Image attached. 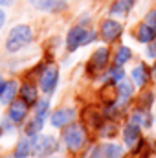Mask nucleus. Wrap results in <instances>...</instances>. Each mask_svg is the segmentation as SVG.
<instances>
[{"instance_id": "obj_14", "label": "nucleus", "mask_w": 156, "mask_h": 158, "mask_svg": "<svg viewBox=\"0 0 156 158\" xmlns=\"http://www.w3.org/2000/svg\"><path fill=\"white\" fill-rule=\"evenodd\" d=\"M132 79H134V83H136L138 86H143V85L149 81V70H147V66H145V64L136 66V68L132 70Z\"/></svg>"}, {"instance_id": "obj_3", "label": "nucleus", "mask_w": 156, "mask_h": 158, "mask_svg": "<svg viewBox=\"0 0 156 158\" xmlns=\"http://www.w3.org/2000/svg\"><path fill=\"white\" fill-rule=\"evenodd\" d=\"M94 33L92 31H88V30H84V28H81V26H76V28H72L70 31H68V35H66V46H68V50L70 52H76L79 46H84V44H88L90 40H94Z\"/></svg>"}, {"instance_id": "obj_9", "label": "nucleus", "mask_w": 156, "mask_h": 158, "mask_svg": "<svg viewBox=\"0 0 156 158\" xmlns=\"http://www.w3.org/2000/svg\"><path fill=\"white\" fill-rule=\"evenodd\" d=\"M76 116V112L72 109H61V110H55L51 114V125L53 127H64L66 123H70Z\"/></svg>"}, {"instance_id": "obj_7", "label": "nucleus", "mask_w": 156, "mask_h": 158, "mask_svg": "<svg viewBox=\"0 0 156 158\" xmlns=\"http://www.w3.org/2000/svg\"><path fill=\"white\" fill-rule=\"evenodd\" d=\"M121 31H123V28H121V24L116 22V20H105L103 24H101V37L105 40H116L119 35H121Z\"/></svg>"}, {"instance_id": "obj_8", "label": "nucleus", "mask_w": 156, "mask_h": 158, "mask_svg": "<svg viewBox=\"0 0 156 158\" xmlns=\"http://www.w3.org/2000/svg\"><path fill=\"white\" fill-rule=\"evenodd\" d=\"M37 9L42 11H63L66 9V2L64 0H30Z\"/></svg>"}, {"instance_id": "obj_20", "label": "nucleus", "mask_w": 156, "mask_h": 158, "mask_svg": "<svg viewBox=\"0 0 156 158\" xmlns=\"http://www.w3.org/2000/svg\"><path fill=\"white\" fill-rule=\"evenodd\" d=\"M129 59H130V50H129L127 46H121V48L117 50V53H116V66L125 64Z\"/></svg>"}, {"instance_id": "obj_11", "label": "nucleus", "mask_w": 156, "mask_h": 158, "mask_svg": "<svg viewBox=\"0 0 156 158\" xmlns=\"http://www.w3.org/2000/svg\"><path fill=\"white\" fill-rule=\"evenodd\" d=\"M26 110H28V103L24 99H18V101H11V107H9V118L13 121H22L26 116Z\"/></svg>"}, {"instance_id": "obj_19", "label": "nucleus", "mask_w": 156, "mask_h": 158, "mask_svg": "<svg viewBox=\"0 0 156 158\" xmlns=\"http://www.w3.org/2000/svg\"><path fill=\"white\" fill-rule=\"evenodd\" d=\"M117 94H119V98H121L123 101H127V99L132 96V85H130L125 77L121 79V81H117Z\"/></svg>"}, {"instance_id": "obj_25", "label": "nucleus", "mask_w": 156, "mask_h": 158, "mask_svg": "<svg viewBox=\"0 0 156 158\" xmlns=\"http://www.w3.org/2000/svg\"><path fill=\"white\" fill-rule=\"evenodd\" d=\"M11 2H13V0H0L2 6H7V4H11Z\"/></svg>"}, {"instance_id": "obj_1", "label": "nucleus", "mask_w": 156, "mask_h": 158, "mask_svg": "<svg viewBox=\"0 0 156 158\" xmlns=\"http://www.w3.org/2000/svg\"><path fill=\"white\" fill-rule=\"evenodd\" d=\"M33 39V33H31V28L26 26V24H20V26H15L6 40V48L7 52H18L20 48H24L26 44H30Z\"/></svg>"}, {"instance_id": "obj_18", "label": "nucleus", "mask_w": 156, "mask_h": 158, "mask_svg": "<svg viewBox=\"0 0 156 158\" xmlns=\"http://www.w3.org/2000/svg\"><path fill=\"white\" fill-rule=\"evenodd\" d=\"M138 40L140 42H151V40L154 39V28L153 26H149V24H142L140 28H138Z\"/></svg>"}, {"instance_id": "obj_10", "label": "nucleus", "mask_w": 156, "mask_h": 158, "mask_svg": "<svg viewBox=\"0 0 156 158\" xmlns=\"http://www.w3.org/2000/svg\"><path fill=\"white\" fill-rule=\"evenodd\" d=\"M33 147H35V138H24L17 143L15 147V158H26L33 153Z\"/></svg>"}, {"instance_id": "obj_24", "label": "nucleus", "mask_w": 156, "mask_h": 158, "mask_svg": "<svg viewBox=\"0 0 156 158\" xmlns=\"http://www.w3.org/2000/svg\"><path fill=\"white\" fill-rule=\"evenodd\" d=\"M4 22H6V15H4V11L0 9V28L4 26Z\"/></svg>"}, {"instance_id": "obj_6", "label": "nucleus", "mask_w": 156, "mask_h": 158, "mask_svg": "<svg viewBox=\"0 0 156 158\" xmlns=\"http://www.w3.org/2000/svg\"><path fill=\"white\" fill-rule=\"evenodd\" d=\"M57 143L51 136H44V138H35V147H33V153L37 156H46V155H51V151H55Z\"/></svg>"}, {"instance_id": "obj_13", "label": "nucleus", "mask_w": 156, "mask_h": 158, "mask_svg": "<svg viewBox=\"0 0 156 158\" xmlns=\"http://www.w3.org/2000/svg\"><path fill=\"white\" fill-rule=\"evenodd\" d=\"M107 61H109V52L107 48H99L92 57H90V68L92 70H101L107 66Z\"/></svg>"}, {"instance_id": "obj_21", "label": "nucleus", "mask_w": 156, "mask_h": 158, "mask_svg": "<svg viewBox=\"0 0 156 158\" xmlns=\"http://www.w3.org/2000/svg\"><path fill=\"white\" fill-rule=\"evenodd\" d=\"M46 110H48V101H39L37 103V119H42L44 121Z\"/></svg>"}, {"instance_id": "obj_28", "label": "nucleus", "mask_w": 156, "mask_h": 158, "mask_svg": "<svg viewBox=\"0 0 156 158\" xmlns=\"http://www.w3.org/2000/svg\"><path fill=\"white\" fill-rule=\"evenodd\" d=\"M0 134H2V129H0Z\"/></svg>"}, {"instance_id": "obj_17", "label": "nucleus", "mask_w": 156, "mask_h": 158, "mask_svg": "<svg viewBox=\"0 0 156 158\" xmlns=\"http://www.w3.org/2000/svg\"><path fill=\"white\" fill-rule=\"evenodd\" d=\"M20 96H22V99H24L28 105L37 103V88L31 86V85H24V86L20 88Z\"/></svg>"}, {"instance_id": "obj_27", "label": "nucleus", "mask_w": 156, "mask_h": 158, "mask_svg": "<svg viewBox=\"0 0 156 158\" xmlns=\"http://www.w3.org/2000/svg\"><path fill=\"white\" fill-rule=\"evenodd\" d=\"M50 158H61V156H50Z\"/></svg>"}, {"instance_id": "obj_15", "label": "nucleus", "mask_w": 156, "mask_h": 158, "mask_svg": "<svg viewBox=\"0 0 156 158\" xmlns=\"http://www.w3.org/2000/svg\"><path fill=\"white\" fill-rule=\"evenodd\" d=\"M15 94H17V83H15V81H9L7 85H4V90H2V94H0V101H2L4 105H7V103L13 101Z\"/></svg>"}, {"instance_id": "obj_16", "label": "nucleus", "mask_w": 156, "mask_h": 158, "mask_svg": "<svg viewBox=\"0 0 156 158\" xmlns=\"http://www.w3.org/2000/svg\"><path fill=\"white\" fill-rule=\"evenodd\" d=\"M132 4H134V0H116L110 7V13L112 15H125V13H129Z\"/></svg>"}, {"instance_id": "obj_5", "label": "nucleus", "mask_w": 156, "mask_h": 158, "mask_svg": "<svg viewBox=\"0 0 156 158\" xmlns=\"http://www.w3.org/2000/svg\"><path fill=\"white\" fill-rule=\"evenodd\" d=\"M57 77H59V72L55 66H48L44 70V74L40 76V88L44 92H53L55 90V85H57Z\"/></svg>"}, {"instance_id": "obj_22", "label": "nucleus", "mask_w": 156, "mask_h": 158, "mask_svg": "<svg viewBox=\"0 0 156 158\" xmlns=\"http://www.w3.org/2000/svg\"><path fill=\"white\" fill-rule=\"evenodd\" d=\"M110 76H112V79H114V81H121V79L125 77V74H123L121 66H116V68L112 70V74H110Z\"/></svg>"}, {"instance_id": "obj_23", "label": "nucleus", "mask_w": 156, "mask_h": 158, "mask_svg": "<svg viewBox=\"0 0 156 158\" xmlns=\"http://www.w3.org/2000/svg\"><path fill=\"white\" fill-rule=\"evenodd\" d=\"M147 24H149V26H153V28L156 30V9H154V11H151V13L147 15Z\"/></svg>"}, {"instance_id": "obj_26", "label": "nucleus", "mask_w": 156, "mask_h": 158, "mask_svg": "<svg viewBox=\"0 0 156 158\" xmlns=\"http://www.w3.org/2000/svg\"><path fill=\"white\" fill-rule=\"evenodd\" d=\"M2 90H4V83H2V79H0V94H2Z\"/></svg>"}, {"instance_id": "obj_2", "label": "nucleus", "mask_w": 156, "mask_h": 158, "mask_svg": "<svg viewBox=\"0 0 156 158\" xmlns=\"http://www.w3.org/2000/svg\"><path fill=\"white\" fill-rule=\"evenodd\" d=\"M63 140H64V143L70 149L77 151V149H81L84 145V142H86V132H84V129L81 125H68L63 131Z\"/></svg>"}, {"instance_id": "obj_12", "label": "nucleus", "mask_w": 156, "mask_h": 158, "mask_svg": "<svg viewBox=\"0 0 156 158\" xmlns=\"http://www.w3.org/2000/svg\"><path fill=\"white\" fill-rule=\"evenodd\" d=\"M123 136H125V143L129 147H134L138 142H140V127L136 123H129L125 125V131H123Z\"/></svg>"}, {"instance_id": "obj_4", "label": "nucleus", "mask_w": 156, "mask_h": 158, "mask_svg": "<svg viewBox=\"0 0 156 158\" xmlns=\"http://www.w3.org/2000/svg\"><path fill=\"white\" fill-rule=\"evenodd\" d=\"M121 153H123V149L119 145H116V143H105V145H97L92 151L90 158H121Z\"/></svg>"}]
</instances>
